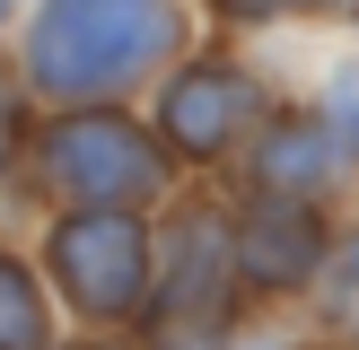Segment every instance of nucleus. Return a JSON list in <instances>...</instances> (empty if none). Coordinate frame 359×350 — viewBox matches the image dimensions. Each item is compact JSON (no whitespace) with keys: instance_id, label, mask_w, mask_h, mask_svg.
Instances as JSON below:
<instances>
[{"instance_id":"nucleus-1","label":"nucleus","mask_w":359,"mask_h":350,"mask_svg":"<svg viewBox=\"0 0 359 350\" xmlns=\"http://www.w3.org/2000/svg\"><path fill=\"white\" fill-rule=\"evenodd\" d=\"M202 35V0H27L9 62L35 105H140Z\"/></svg>"},{"instance_id":"nucleus-2","label":"nucleus","mask_w":359,"mask_h":350,"mask_svg":"<svg viewBox=\"0 0 359 350\" xmlns=\"http://www.w3.org/2000/svg\"><path fill=\"white\" fill-rule=\"evenodd\" d=\"M175 184H184V167L167 158L140 105H44L9 192H27L35 210H79V202L158 210Z\"/></svg>"},{"instance_id":"nucleus-3","label":"nucleus","mask_w":359,"mask_h":350,"mask_svg":"<svg viewBox=\"0 0 359 350\" xmlns=\"http://www.w3.org/2000/svg\"><path fill=\"white\" fill-rule=\"evenodd\" d=\"M255 315L237 280V245H228V192L175 184L158 202V280L140 307V342L149 350H228Z\"/></svg>"},{"instance_id":"nucleus-4","label":"nucleus","mask_w":359,"mask_h":350,"mask_svg":"<svg viewBox=\"0 0 359 350\" xmlns=\"http://www.w3.org/2000/svg\"><path fill=\"white\" fill-rule=\"evenodd\" d=\"M35 272H44L53 307L70 324H140L158 280V210H123V202H79V210H44L35 227Z\"/></svg>"},{"instance_id":"nucleus-5","label":"nucleus","mask_w":359,"mask_h":350,"mask_svg":"<svg viewBox=\"0 0 359 350\" xmlns=\"http://www.w3.org/2000/svg\"><path fill=\"white\" fill-rule=\"evenodd\" d=\"M272 105H280L272 70L245 44H228V35H202V44L140 97V114H149V132L167 140V158L193 184V175H228L237 167V149L255 140V122L272 114Z\"/></svg>"},{"instance_id":"nucleus-6","label":"nucleus","mask_w":359,"mask_h":350,"mask_svg":"<svg viewBox=\"0 0 359 350\" xmlns=\"http://www.w3.org/2000/svg\"><path fill=\"white\" fill-rule=\"evenodd\" d=\"M333 210L325 202H290V192H245L228 184V245H237V280L255 307H280V298H316L333 254Z\"/></svg>"},{"instance_id":"nucleus-7","label":"nucleus","mask_w":359,"mask_h":350,"mask_svg":"<svg viewBox=\"0 0 359 350\" xmlns=\"http://www.w3.org/2000/svg\"><path fill=\"white\" fill-rule=\"evenodd\" d=\"M351 149H342V132L325 122V105L316 97H280L272 114L255 122V140L237 149V167H228V184H245V192H290V202H342V184H351Z\"/></svg>"},{"instance_id":"nucleus-8","label":"nucleus","mask_w":359,"mask_h":350,"mask_svg":"<svg viewBox=\"0 0 359 350\" xmlns=\"http://www.w3.org/2000/svg\"><path fill=\"white\" fill-rule=\"evenodd\" d=\"M53 342H62V307H53L35 254L0 245V350H53Z\"/></svg>"},{"instance_id":"nucleus-9","label":"nucleus","mask_w":359,"mask_h":350,"mask_svg":"<svg viewBox=\"0 0 359 350\" xmlns=\"http://www.w3.org/2000/svg\"><path fill=\"white\" fill-rule=\"evenodd\" d=\"M359 0H202L210 35H263V27H351Z\"/></svg>"},{"instance_id":"nucleus-10","label":"nucleus","mask_w":359,"mask_h":350,"mask_svg":"<svg viewBox=\"0 0 359 350\" xmlns=\"http://www.w3.org/2000/svg\"><path fill=\"white\" fill-rule=\"evenodd\" d=\"M35 114H44V105L27 97L18 62L0 52V184H18V158H27V140H35Z\"/></svg>"},{"instance_id":"nucleus-11","label":"nucleus","mask_w":359,"mask_h":350,"mask_svg":"<svg viewBox=\"0 0 359 350\" xmlns=\"http://www.w3.org/2000/svg\"><path fill=\"white\" fill-rule=\"evenodd\" d=\"M316 298H325L333 315H351V324H359V219L333 227V254H325V280H316Z\"/></svg>"},{"instance_id":"nucleus-12","label":"nucleus","mask_w":359,"mask_h":350,"mask_svg":"<svg viewBox=\"0 0 359 350\" xmlns=\"http://www.w3.org/2000/svg\"><path fill=\"white\" fill-rule=\"evenodd\" d=\"M316 105H325V122L342 132V149H351V167H359V52H342V62L316 79Z\"/></svg>"},{"instance_id":"nucleus-13","label":"nucleus","mask_w":359,"mask_h":350,"mask_svg":"<svg viewBox=\"0 0 359 350\" xmlns=\"http://www.w3.org/2000/svg\"><path fill=\"white\" fill-rule=\"evenodd\" d=\"M53 350H149V342H140L132 324H114V332H97V324H79V332H70V342H53Z\"/></svg>"},{"instance_id":"nucleus-14","label":"nucleus","mask_w":359,"mask_h":350,"mask_svg":"<svg viewBox=\"0 0 359 350\" xmlns=\"http://www.w3.org/2000/svg\"><path fill=\"white\" fill-rule=\"evenodd\" d=\"M18 18H27V0H0V52H9V35H18Z\"/></svg>"},{"instance_id":"nucleus-15","label":"nucleus","mask_w":359,"mask_h":350,"mask_svg":"<svg viewBox=\"0 0 359 350\" xmlns=\"http://www.w3.org/2000/svg\"><path fill=\"white\" fill-rule=\"evenodd\" d=\"M351 350H359V342H351Z\"/></svg>"}]
</instances>
